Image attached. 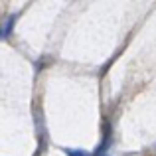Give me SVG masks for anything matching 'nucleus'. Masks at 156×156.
Segmentation results:
<instances>
[{"label":"nucleus","instance_id":"f03ea898","mask_svg":"<svg viewBox=\"0 0 156 156\" xmlns=\"http://www.w3.org/2000/svg\"><path fill=\"white\" fill-rule=\"evenodd\" d=\"M67 156H93V154L85 152V150H67Z\"/></svg>","mask_w":156,"mask_h":156},{"label":"nucleus","instance_id":"f257e3e1","mask_svg":"<svg viewBox=\"0 0 156 156\" xmlns=\"http://www.w3.org/2000/svg\"><path fill=\"white\" fill-rule=\"evenodd\" d=\"M14 22H16V16H10V18L6 20V24H4L2 30H0V38H6V36L10 34L12 28H14Z\"/></svg>","mask_w":156,"mask_h":156},{"label":"nucleus","instance_id":"7ed1b4c3","mask_svg":"<svg viewBox=\"0 0 156 156\" xmlns=\"http://www.w3.org/2000/svg\"><path fill=\"white\" fill-rule=\"evenodd\" d=\"M101 156H107V154H101Z\"/></svg>","mask_w":156,"mask_h":156}]
</instances>
